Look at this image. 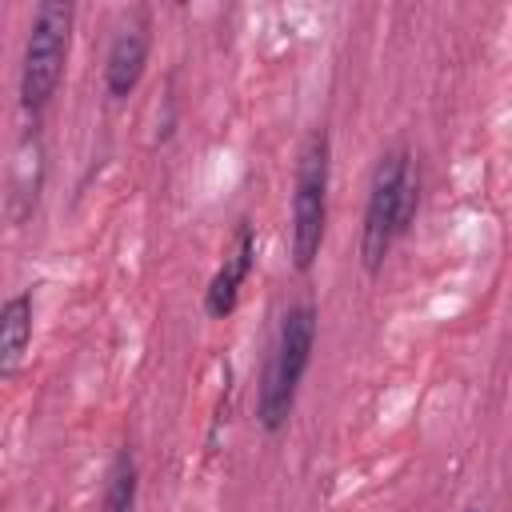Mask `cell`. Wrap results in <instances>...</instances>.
<instances>
[{
  "label": "cell",
  "mask_w": 512,
  "mask_h": 512,
  "mask_svg": "<svg viewBox=\"0 0 512 512\" xmlns=\"http://www.w3.org/2000/svg\"><path fill=\"white\" fill-rule=\"evenodd\" d=\"M312 348H316V308L308 300L292 304L280 320V332H276V344H272V356L264 364V376H260V392H256V420L264 432H280L296 408V392H300V380L312 364Z\"/></svg>",
  "instance_id": "obj_1"
},
{
  "label": "cell",
  "mask_w": 512,
  "mask_h": 512,
  "mask_svg": "<svg viewBox=\"0 0 512 512\" xmlns=\"http://www.w3.org/2000/svg\"><path fill=\"white\" fill-rule=\"evenodd\" d=\"M72 20H76V8L68 0H44L32 12L24 60H20V108L32 116L52 104L64 80V64L72 48Z\"/></svg>",
  "instance_id": "obj_2"
},
{
  "label": "cell",
  "mask_w": 512,
  "mask_h": 512,
  "mask_svg": "<svg viewBox=\"0 0 512 512\" xmlns=\"http://www.w3.org/2000/svg\"><path fill=\"white\" fill-rule=\"evenodd\" d=\"M328 168H332V140L324 128L308 132L296 180H292V264L296 272H312L324 248L328 228Z\"/></svg>",
  "instance_id": "obj_3"
},
{
  "label": "cell",
  "mask_w": 512,
  "mask_h": 512,
  "mask_svg": "<svg viewBox=\"0 0 512 512\" xmlns=\"http://www.w3.org/2000/svg\"><path fill=\"white\" fill-rule=\"evenodd\" d=\"M412 164L408 148H392L376 160L368 200H364V224H360V264L368 276H376L392 252V244L404 236L400 228V180Z\"/></svg>",
  "instance_id": "obj_4"
},
{
  "label": "cell",
  "mask_w": 512,
  "mask_h": 512,
  "mask_svg": "<svg viewBox=\"0 0 512 512\" xmlns=\"http://www.w3.org/2000/svg\"><path fill=\"white\" fill-rule=\"evenodd\" d=\"M252 268H256V228L248 220H236L232 240H228V252H224V264L216 268V276L204 288V312L212 320H224V316L236 312L240 288L252 276Z\"/></svg>",
  "instance_id": "obj_5"
},
{
  "label": "cell",
  "mask_w": 512,
  "mask_h": 512,
  "mask_svg": "<svg viewBox=\"0 0 512 512\" xmlns=\"http://www.w3.org/2000/svg\"><path fill=\"white\" fill-rule=\"evenodd\" d=\"M148 52H152V28H148V16L136 12L108 44V56H104V88L112 100H128L136 92V84L144 80V68H148Z\"/></svg>",
  "instance_id": "obj_6"
},
{
  "label": "cell",
  "mask_w": 512,
  "mask_h": 512,
  "mask_svg": "<svg viewBox=\"0 0 512 512\" xmlns=\"http://www.w3.org/2000/svg\"><path fill=\"white\" fill-rule=\"evenodd\" d=\"M32 320H36L32 292H16L0 304V384L24 368V356L32 344Z\"/></svg>",
  "instance_id": "obj_7"
},
{
  "label": "cell",
  "mask_w": 512,
  "mask_h": 512,
  "mask_svg": "<svg viewBox=\"0 0 512 512\" xmlns=\"http://www.w3.org/2000/svg\"><path fill=\"white\" fill-rule=\"evenodd\" d=\"M136 492H140V468L132 448H116L108 476H104V492H100V512H136Z\"/></svg>",
  "instance_id": "obj_8"
},
{
  "label": "cell",
  "mask_w": 512,
  "mask_h": 512,
  "mask_svg": "<svg viewBox=\"0 0 512 512\" xmlns=\"http://www.w3.org/2000/svg\"><path fill=\"white\" fill-rule=\"evenodd\" d=\"M468 512H484V508H468Z\"/></svg>",
  "instance_id": "obj_9"
}]
</instances>
